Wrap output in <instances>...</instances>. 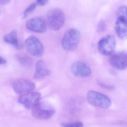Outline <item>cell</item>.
<instances>
[{"mask_svg": "<svg viewBox=\"0 0 127 127\" xmlns=\"http://www.w3.org/2000/svg\"><path fill=\"white\" fill-rule=\"evenodd\" d=\"M48 1L49 0H37V3L40 5L44 6L48 3Z\"/></svg>", "mask_w": 127, "mask_h": 127, "instance_id": "obj_21", "label": "cell"}, {"mask_svg": "<svg viewBox=\"0 0 127 127\" xmlns=\"http://www.w3.org/2000/svg\"><path fill=\"white\" fill-rule=\"evenodd\" d=\"M86 98L90 104L97 107L107 108L111 105V101L107 96L96 91H88L86 95Z\"/></svg>", "mask_w": 127, "mask_h": 127, "instance_id": "obj_2", "label": "cell"}, {"mask_svg": "<svg viewBox=\"0 0 127 127\" xmlns=\"http://www.w3.org/2000/svg\"><path fill=\"white\" fill-rule=\"evenodd\" d=\"M27 28L30 31L38 33H43L47 29L46 23L43 18L39 17L31 18L26 23Z\"/></svg>", "mask_w": 127, "mask_h": 127, "instance_id": "obj_9", "label": "cell"}, {"mask_svg": "<svg viewBox=\"0 0 127 127\" xmlns=\"http://www.w3.org/2000/svg\"><path fill=\"white\" fill-rule=\"evenodd\" d=\"M37 4L35 3H32L30 5L24 12L23 15V19H25L29 14L34 11L36 7Z\"/></svg>", "mask_w": 127, "mask_h": 127, "instance_id": "obj_17", "label": "cell"}, {"mask_svg": "<svg viewBox=\"0 0 127 127\" xmlns=\"http://www.w3.org/2000/svg\"><path fill=\"white\" fill-rule=\"evenodd\" d=\"M50 74V71L47 69L43 61H38L35 65V72L34 78L40 79L43 78Z\"/></svg>", "mask_w": 127, "mask_h": 127, "instance_id": "obj_13", "label": "cell"}, {"mask_svg": "<svg viewBox=\"0 0 127 127\" xmlns=\"http://www.w3.org/2000/svg\"><path fill=\"white\" fill-rule=\"evenodd\" d=\"M116 47V39L113 35L110 34L105 35L101 38L97 44L99 52L104 56L112 55Z\"/></svg>", "mask_w": 127, "mask_h": 127, "instance_id": "obj_5", "label": "cell"}, {"mask_svg": "<svg viewBox=\"0 0 127 127\" xmlns=\"http://www.w3.org/2000/svg\"><path fill=\"white\" fill-rule=\"evenodd\" d=\"M11 0H0V4L1 5H5L8 4Z\"/></svg>", "mask_w": 127, "mask_h": 127, "instance_id": "obj_22", "label": "cell"}, {"mask_svg": "<svg viewBox=\"0 0 127 127\" xmlns=\"http://www.w3.org/2000/svg\"><path fill=\"white\" fill-rule=\"evenodd\" d=\"M115 30L117 36L122 40L127 39V21L117 19Z\"/></svg>", "mask_w": 127, "mask_h": 127, "instance_id": "obj_12", "label": "cell"}, {"mask_svg": "<svg viewBox=\"0 0 127 127\" xmlns=\"http://www.w3.org/2000/svg\"><path fill=\"white\" fill-rule=\"evenodd\" d=\"M6 61L4 58H2V56L0 57V64L1 65H3L6 64Z\"/></svg>", "mask_w": 127, "mask_h": 127, "instance_id": "obj_23", "label": "cell"}, {"mask_svg": "<svg viewBox=\"0 0 127 127\" xmlns=\"http://www.w3.org/2000/svg\"><path fill=\"white\" fill-rule=\"evenodd\" d=\"M17 59L18 62L23 66L29 67L32 65V60L30 57L26 55L23 54L19 55Z\"/></svg>", "mask_w": 127, "mask_h": 127, "instance_id": "obj_15", "label": "cell"}, {"mask_svg": "<svg viewBox=\"0 0 127 127\" xmlns=\"http://www.w3.org/2000/svg\"><path fill=\"white\" fill-rule=\"evenodd\" d=\"M117 19H121L127 21V6L123 5L120 6L117 11Z\"/></svg>", "mask_w": 127, "mask_h": 127, "instance_id": "obj_16", "label": "cell"}, {"mask_svg": "<svg viewBox=\"0 0 127 127\" xmlns=\"http://www.w3.org/2000/svg\"><path fill=\"white\" fill-rule=\"evenodd\" d=\"M106 28V24L105 21H101L98 24L97 26V32L99 33H102L105 31Z\"/></svg>", "mask_w": 127, "mask_h": 127, "instance_id": "obj_19", "label": "cell"}, {"mask_svg": "<svg viewBox=\"0 0 127 127\" xmlns=\"http://www.w3.org/2000/svg\"><path fill=\"white\" fill-rule=\"evenodd\" d=\"M65 22V16L61 9L51 10L48 14L47 23L50 29L54 31L59 30L64 26Z\"/></svg>", "mask_w": 127, "mask_h": 127, "instance_id": "obj_4", "label": "cell"}, {"mask_svg": "<svg viewBox=\"0 0 127 127\" xmlns=\"http://www.w3.org/2000/svg\"><path fill=\"white\" fill-rule=\"evenodd\" d=\"M62 126L64 127H81L83 126V124L82 122H72L64 123L61 124Z\"/></svg>", "mask_w": 127, "mask_h": 127, "instance_id": "obj_18", "label": "cell"}, {"mask_svg": "<svg viewBox=\"0 0 127 127\" xmlns=\"http://www.w3.org/2000/svg\"><path fill=\"white\" fill-rule=\"evenodd\" d=\"M12 87L14 91L17 94H23L34 90L35 84L29 80L21 79L14 82Z\"/></svg>", "mask_w": 127, "mask_h": 127, "instance_id": "obj_10", "label": "cell"}, {"mask_svg": "<svg viewBox=\"0 0 127 127\" xmlns=\"http://www.w3.org/2000/svg\"><path fill=\"white\" fill-rule=\"evenodd\" d=\"M41 94L39 92H31L24 94L19 96L18 102L26 109H32L40 102Z\"/></svg>", "mask_w": 127, "mask_h": 127, "instance_id": "obj_7", "label": "cell"}, {"mask_svg": "<svg viewBox=\"0 0 127 127\" xmlns=\"http://www.w3.org/2000/svg\"><path fill=\"white\" fill-rule=\"evenodd\" d=\"M73 75L78 78H84L90 76L91 74L90 67L84 62L76 61L74 62L71 67Z\"/></svg>", "mask_w": 127, "mask_h": 127, "instance_id": "obj_8", "label": "cell"}, {"mask_svg": "<svg viewBox=\"0 0 127 127\" xmlns=\"http://www.w3.org/2000/svg\"><path fill=\"white\" fill-rule=\"evenodd\" d=\"M3 40L6 43L12 45L17 49H20L22 47V45L18 41L17 33L16 30H13L9 34L5 35Z\"/></svg>", "mask_w": 127, "mask_h": 127, "instance_id": "obj_14", "label": "cell"}, {"mask_svg": "<svg viewBox=\"0 0 127 127\" xmlns=\"http://www.w3.org/2000/svg\"><path fill=\"white\" fill-rule=\"evenodd\" d=\"M99 85L100 86H101L102 87L104 88H105L108 89H113L114 87L111 85H108L107 84H104L103 83H99Z\"/></svg>", "mask_w": 127, "mask_h": 127, "instance_id": "obj_20", "label": "cell"}, {"mask_svg": "<svg viewBox=\"0 0 127 127\" xmlns=\"http://www.w3.org/2000/svg\"><path fill=\"white\" fill-rule=\"evenodd\" d=\"M80 38L81 35L78 30L74 29H69L62 38V47L67 51L73 50L78 46Z\"/></svg>", "mask_w": 127, "mask_h": 127, "instance_id": "obj_1", "label": "cell"}, {"mask_svg": "<svg viewBox=\"0 0 127 127\" xmlns=\"http://www.w3.org/2000/svg\"><path fill=\"white\" fill-rule=\"evenodd\" d=\"M56 113L54 108L49 103L40 102L32 109V114L36 119L46 120L52 118Z\"/></svg>", "mask_w": 127, "mask_h": 127, "instance_id": "obj_3", "label": "cell"}, {"mask_svg": "<svg viewBox=\"0 0 127 127\" xmlns=\"http://www.w3.org/2000/svg\"><path fill=\"white\" fill-rule=\"evenodd\" d=\"M26 48L29 53L35 57H40L43 55L44 48L41 41L34 35L29 36L25 42Z\"/></svg>", "mask_w": 127, "mask_h": 127, "instance_id": "obj_6", "label": "cell"}, {"mask_svg": "<svg viewBox=\"0 0 127 127\" xmlns=\"http://www.w3.org/2000/svg\"><path fill=\"white\" fill-rule=\"evenodd\" d=\"M110 64L114 69L123 70L127 68V53H119L113 55L109 60Z\"/></svg>", "mask_w": 127, "mask_h": 127, "instance_id": "obj_11", "label": "cell"}]
</instances>
